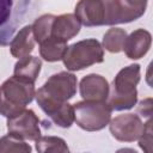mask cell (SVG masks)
Returning a JSON list of instances; mask_svg holds the SVG:
<instances>
[{
	"label": "cell",
	"mask_w": 153,
	"mask_h": 153,
	"mask_svg": "<svg viewBox=\"0 0 153 153\" xmlns=\"http://www.w3.org/2000/svg\"><path fill=\"white\" fill-rule=\"evenodd\" d=\"M151 43H152L151 33L145 29H137L133 31L129 36H127L123 45V50L127 57L131 60H139L148 53L151 48Z\"/></svg>",
	"instance_id": "8fae6325"
},
{
	"label": "cell",
	"mask_w": 153,
	"mask_h": 153,
	"mask_svg": "<svg viewBox=\"0 0 153 153\" xmlns=\"http://www.w3.org/2000/svg\"><path fill=\"white\" fill-rule=\"evenodd\" d=\"M109 129L116 140L122 142H133L143 133L145 123L136 114H123L110 120Z\"/></svg>",
	"instance_id": "ba28073f"
},
{
	"label": "cell",
	"mask_w": 153,
	"mask_h": 153,
	"mask_svg": "<svg viewBox=\"0 0 153 153\" xmlns=\"http://www.w3.org/2000/svg\"><path fill=\"white\" fill-rule=\"evenodd\" d=\"M57 127L69 128L74 123V108L68 102L65 103L56 112H54L49 117Z\"/></svg>",
	"instance_id": "ffe728a7"
},
{
	"label": "cell",
	"mask_w": 153,
	"mask_h": 153,
	"mask_svg": "<svg viewBox=\"0 0 153 153\" xmlns=\"http://www.w3.org/2000/svg\"><path fill=\"white\" fill-rule=\"evenodd\" d=\"M29 153L31 152V146L26 143V140L8 133L5 136L0 137V153Z\"/></svg>",
	"instance_id": "ac0fdd59"
},
{
	"label": "cell",
	"mask_w": 153,
	"mask_h": 153,
	"mask_svg": "<svg viewBox=\"0 0 153 153\" xmlns=\"http://www.w3.org/2000/svg\"><path fill=\"white\" fill-rule=\"evenodd\" d=\"M7 131L24 140L35 141L41 136L39 118L31 109H24L14 116L7 118Z\"/></svg>",
	"instance_id": "9c48e42d"
},
{
	"label": "cell",
	"mask_w": 153,
	"mask_h": 153,
	"mask_svg": "<svg viewBox=\"0 0 153 153\" xmlns=\"http://www.w3.org/2000/svg\"><path fill=\"white\" fill-rule=\"evenodd\" d=\"M110 91L108 80L96 73L87 74L79 84V92L85 100H106Z\"/></svg>",
	"instance_id": "30bf717a"
},
{
	"label": "cell",
	"mask_w": 153,
	"mask_h": 153,
	"mask_svg": "<svg viewBox=\"0 0 153 153\" xmlns=\"http://www.w3.org/2000/svg\"><path fill=\"white\" fill-rule=\"evenodd\" d=\"M123 1L127 2L128 5L133 6V7L146 8V7H147V1H148V0H123Z\"/></svg>",
	"instance_id": "603a6c76"
},
{
	"label": "cell",
	"mask_w": 153,
	"mask_h": 153,
	"mask_svg": "<svg viewBox=\"0 0 153 153\" xmlns=\"http://www.w3.org/2000/svg\"><path fill=\"white\" fill-rule=\"evenodd\" d=\"M76 76L71 72H59L53 74L42 87H39L35 98L39 108L50 117L65 103L76 93Z\"/></svg>",
	"instance_id": "7a4b0ae2"
},
{
	"label": "cell",
	"mask_w": 153,
	"mask_h": 153,
	"mask_svg": "<svg viewBox=\"0 0 153 153\" xmlns=\"http://www.w3.org/2000/svg\"><path fill=\"white\" fill-rule=\"evenodd\" d=\"M137 112L142 117L151 118V116H152V98H145L143 100H141L137 106Z\"/></svg>",
	"instance_id": "7402d4cb"
},
{
	"label": "cell",
	"mask_w": 153,
	"mask_h": 153,
	"mask_svg": "<svg viewBox=\"0 0 153 153\" xmlns=\"http://www.w3.org/2000/svg\"><path fill=\"white\" fill-rule=\"evenodd\" d=\"M42 68V60L37 56H24L18 59L13 68V75L35 82L41 73Z\"/></svg>",
	"instance_id": "5bb4252c"
},
{
	"label": "cell",
	"mask_w": 153,
	"mask_h": 153,
	"mask_svg": "<svg viewBox=\"0 0 153 153\" xmlns=\"http://www.w3.org/2000/svg\"><path fill=\"white\" fill-rule=\"evenodd\" d=\"M67 47V42L49 36L47 39L39 43V55L48 62H56L62 60Z\"/></svg>",
	"instance_id": "9a60e30c"
},
{
	"label": "cell",
	"mask_w": 153,
	"mask_h": 153,
	"mask_svg": "<svg viewBox=\"0 0 153 153\" xmlns=\"http://www.w3.org/2000/svg\"><path fill=\"white\" fill-rule=\"evenodd\" d=\"M36 151L39 153H50V152H68L69 148L66 141L59 136H39L35 140Z\"/></svg>",
	"instance_id": "e0dca14e"
},
{
	"label": "cell",
	"mask_w": 153,
	"mask_h": 153,
	"mask_svg": "<svg viewBox=\"0 0 153 153\" xmlns=\"http://www.w3.org/2000/svg\"><path fill=\"white\" fill-rule=\"evenodd\" d=\"M141 68L140 65L133 63L122 68L115 76L112 85L110 86L108 104L116 111H123L131 109L137 102L136 86L140 81Z\"/></svg>",
	"instance_id": "3957f363"
},
{
	"label": "cell",
	"mask_w": 153,
	"mask_h": 153,
	"mask_svg": "<svg viewBox=\"0 0 153 153\" xmlns=\"http://www.w3.org/2000/svg\"><path fill=\"white\" fill-rule=\"evenodd\" d=\"M35 82L12 75L0 85V115L6 118L26 109L35 98Z\"/></svg>",
	"instance_id": "277c9868"
},
{
	"label": "cell",
	"mask_w": 153,
	"mask_h": 153,
	"mask_svg": "<svg viewBox=\"0 0 153 153\" xmlns=\"http://www.w3.org/2000/svg\"><path fill=\"white\" fill-rule=\"evenodd\" d=\"M137 141H139L140 148L143 152H146V153L152 152V149H153V139H152V120L151 118H148L147 122L145 123L143 133L137 139Z\"/></svg>",
	"instance_id": "44dd1931"
},
{
	"label": "cell",
	"mask_w": 153,
	"mask_h": 153,
	"mask_svg": "<svg viewBox=\"0 0 153 153\" xmlns=\"http://www.w3.org/2000/svg\"><path fill=\"white\" fill-rule=\"evenodd\" d=\"M127 31L121 27L109 29L103 37L102 47L110 53H120L123 50V45L127 38Z\"/></svg>",
	"instance_id": "2e32d148"
},
{
	"label": "cell",
	"mask_w": 153,
	"mask_h": 153,
	"mask_svg": "<svg viewBox=\"0 0 153 153\" xmlns=\"http://www.w3.org/2000/svg\"><path fill=\"white\" fill-rule=\"evenodd\" d=\"M74 122L86 131L104 129L110 120L112 109L106 100H81L73 104Z\"/></svg>",
	"instance_id": "8992f818"
},
{
	"label": "cell",
	"mask_w": 153,
	"mask_h": 153,
	"mask_svg": "<svg viewBox=\"0 0 153 153\" xmlns=\"http://www.w3.org/2000/svg\"><path fill=\"white\" fill-rule=\"evenodd\" d=\"M146 8H137L123 0H79L74 14L87 27L130 23L143 16Z\"/></svg>",
	"instance_id": "6da1fadb"
},
{
	"label": "cell",
	"mask_w": 153,
	"mask_h": 153,
	"mask_svg": "<svg viewBox=\"0 0 153 153\" xmlns=\"http://www.w3.org/2000/svg\"><path fill=\"white\" fill-rule=\"evenodd\" d=\"M30 7L31 0H0V47L10 44Z\"/></svg>",
	"instance_id": "52a82bcc"
},
{
	"label": "cell",
	"mask_w": 153,
	"mask_h": 153,
	"mask_svg": "<svg viewBox=\"0 0 153 153\" xmlns=\"http://www.w3.org/2000/svg\"><path fill=\"white\" fill-rule=\"evenodd\" d=\"M80 27L81 24L74 13H65L55 17L51 25L50 36L67 42L79 33Z\"/></svg>",
	"instance_id": "7c38bea8"
},
{
	"label": "cell",
	"mask_w": 153,
	"mask_h": 153,
	"mask_svg": "<svg viewBox=\"0 0 153 153\" xmlns=\"http://www.w3.org/2000/svg\"><path fill=\"white\" fill-rule=\"evenodd\" d=\"M35 44H36V41L33 38L31 25H25L16 32L12 41L10 42L11 55L17 59L27 56L33 51Z\"/></svg>",
	"instance_id": "4fadbf2b"
},
{
	"label": "cell",
	"mask_w": 153,
	"mask_h": 153,
	"mask_svg": "<svg viewBox=\"0 0 153 153\" xmlns=\"http://www.w3.org/2000/svg\"><path fill=\"white\" fill-rule=\"evenodd\" d=\"M65 67L71 71H81L104 61V49L94 38H87L67 47L63 57Z\"/></svg>",
	"instance_id": "5b68a950"
},
{
	"label": "cell",
	"mask_w": 153,
	"mask_h": 153,
	"mask_svg": "<svg viewBox=\"0 0 153 153\" xmlns=\"http://www.w3.org/2000/svg\"><path fill=\"white\" fill-rule=\"evenodd\" d=\"M54 19H55L54 14H43L33 22V24L31 25V29H32L33 38L37 43L43 42L50 36Z\"/></svg>",
	"instance_id": "d6986e66"
}]
</instances>
